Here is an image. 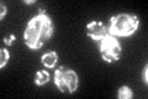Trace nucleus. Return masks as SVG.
Returning <instances> with one entry per match:
<instances>
[{
    "label": "nucleus",
    "instance_id": "obj_1",
    "mask_svg": "<svg viewBox=\"0 0 148 99\" xmlns=\"http://www.w3.org/2000/svg\"><path fill=\"white\" fill-rule=\"evenodd\" d=\"M53 32V26L51 19L43 14L37 15L27 24L24 34L25 44L32 50H38L47 41Z\"/></svg>",
    "mask_w": 148,
    "mask_h": 99
},
{
    "label": "nucleus",
    "instance_id": "obj_2",
    "mask_svg": "<svg viewBox=\"0 0 148 99\" xmlns=\"http://www.w3.org/2000/svg\"><path fill=\"white\" fill-rule=\"evenodd\" d=\"M138 27V17L130 14H120L111 17L110 32L116 36H128L133 34Z\"/></svg>",
    "mask_w": 148,
    "mask_h": 99
},
{
    "label": "nucleus",
    "instance_id": "obj_3",
    "mask_svg": "<svg viewBox=\"0 0 148 99\" xmlns=\"http://www.w3.org/2000/svg\"><path fill=\"white\" fill-rule=\"evenodd\" d=\"M54 83L62 93H73L78 87V76L74 71L61 67L56 71Z\"/></svg>",
    "mask_w": 148,
    "mask_h": 99
},
{
    "label": "nucleus",
    "instance_id": "obj_4",
    "mask_svg": "<svg viewBox=\"0 0 148 99\" xmlns=\"http://www.w3.org/2000/svg\"><path fill=\"white\" fill-rule=\"evenodd\" d=\"M100 52L104 61L114 62V61H117L121 56V47H120L117 40L114 36H106L101 42Z\"/></svg>",
    "mask_w": 148,
    "mask_h": 99
},
{
    "label": "nucleus",
    "instance_id": "obj_5",
    "mask_svg": "<svg viewBox=\"0 0 148 99\" xmlns=\"http://www.w3.org/2000/svg\"><path fill=\"white\" fill-rule=\"evenodd\" d=\"M86 34L94 40H103L108 36V31L101 21H91L86 26Z\"/></svg>",
    "mask_w": 148,
    "mask_h": 99
},
{
    "label": "nucleus",
    "instance_id": "obj_6",
    "mask_svg": "<svg viewBox=\"0 0 148 99\" xmlns=\"http://www.w3.org/2000/svg\"><path fill=\"white\" fill-rule=\"evenodd\" d=\"M42 63L48 68L54 67V64L57 63V53L56 52H48L42 56Z\"/></svg>",
    "mask_w": 148,
    "mask_h": 99
},
{
    "label": "nucleus",
    "instance_id": "obj_7",
    "mask_svg": "<svg viewBox=\"0 0 148 99\" xmlns=\"http://www.w3.org/2000/svg\"><path fill=\"white\" fill-rule=\"evenodd\" d=\"M49 79V74L46 71H38L35 76V83L38 84V86H42V84L47 83Z\"/></svg>",
    "mask_w": 148,
    "mask_h": 99
},
{
    "label": "nucleus",
    "instance_id": "obj_8",
    "mask_svg": "<svg viewBox=\"0 0 148 99\" xmlns=\"http://www.w3.org/2000/svg\"><path fill=\"white\" fill-rule=\"evenodd\" d=\"M117 96H119V98H121V99H128V98L132 97V91L128 87H121L119 89Z\"/></svg>",
    "mask_w": 148,
    "mask_h": 99
},
{
    "label": "nucleus",
    "instance_id": "obj_9",
    "mask_svg": "<svg viewBox=\"0 0 148 99\" xmlns=\"http://www.w3.org/2000/svg\"><path fill=\"white\" fill-rule=\"evenodd\" d=\"M0 55H1V60H0V67H4V66L6 64L8 60H9V53L8 51L5 48H1V51H0Z\"/></svg>",
    "mask_w": 148,
    "mask_h": 99
},
{
    "label": "nucleus",
    "instance_id": "obj_10",
    "mask_svg": "<svg viewBox=\"0 0 148 99\" xmlns=\"http://www.w3.org/2000/svg\"><path fill=\"white\" fill-rule=\"evenodd\" d=\"M14 41H15V36L14 35H11L10 37H6V39H4V42H5L6 45H11Z\"/></svg>",
    "mask_w": 148,
    "mask_h": 99
},
{
    "label": "nucleus",
    "instance_id": "obj_11",
    "mask_svg": "<svg viewBox=\"0 0 148 99\" xmlns=\"http://www.w3.org/2000/svg\"><path fill=\"white\" fill-rule=\"evenodd\" d=\"M143 81H145L146 84L148 83V67H147V66H146L145 71H143Z\"/></svg>",
    "mask_w": 148,
    "mask_h": 99
},
{
    "label": "nucleus",
    "instance_id": "obj_12",
    "mask_svg": "<svg viewBox=\"0 0 148 99\" xmlns=\"http://www.w3.org/2000/svg\"><path fill=\"white\" fill-rule=\"evenodd\" d=\"M0 8H1V12H0V19H3L4 17V15L6 14V8H5V5L1 3L0 4Z\"/></svg>",
    "mask_w": 148,
    "mask_h": 99
},
{
    "label": "nucleus",
    "instance_id": "obj_13",
    "mask_svg": "<svg viewBox=\"0 0 148 99\" xmlns=\"http://www.w3.org/2000/svg\"><path fill=\"white\" fill-rule=\"evenodd\" d=\"M32 3H35L34 0H25V4H32Z\"/></svg>",
    "mask_w": 148,
    "mask_h": 99
}]
</instances>
